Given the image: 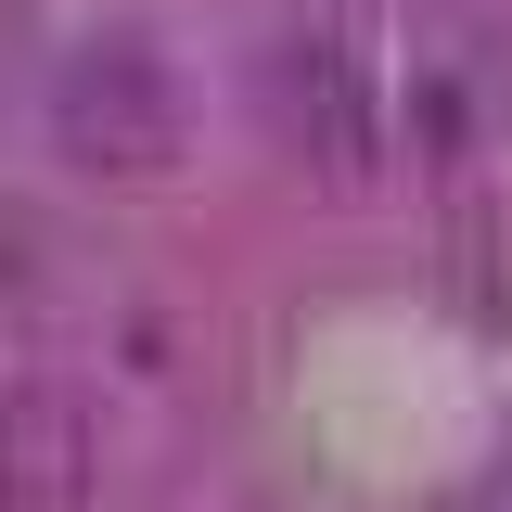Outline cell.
<instances>
[{"instance_id":"6da1fadb","label":"cell","mask_w":512,"mask_h":512,"mask_svg":"<svg viewBox=\"0 0 512 512\" xmlns=\"http://www.w3.org/2000/svg\"><path fill=\"white\" fill-rule=\"evenodd\" d=\"M52 154L77 167V180H167L180 167V77H167V52L154 39H77V52L52 64Z\"/></svg>"},{"instance_id":"3957f363","label":"cell","mask_w":512,"mask_h":512,"mask_svg":"<svg viewBox=\"0 0 512 512\" xmlns=\"http://www.w3.org/2000/svg\"><path fill=\"white\" fill-rule=\"evenodd\" d=\"M103 500V410L52 372L0 384V512H90Z\"/></svg>"},{"instance_id":"7a4b0ae2","label":"cell","mask_w":512,"mask_h":512,"mask_svg":"<svg viewBox=\"0 0 512 512\" xmlns=\"http://www.w3.org/2000/svg\"><path fill=\"white\" fill-rule=\"evenodd\" d=\"M256 103L282 128V154H308L320 180H372V154H384V64H372V26L359 13L282 26L269 64H256Z\"/></svg>"}]
</instances>
